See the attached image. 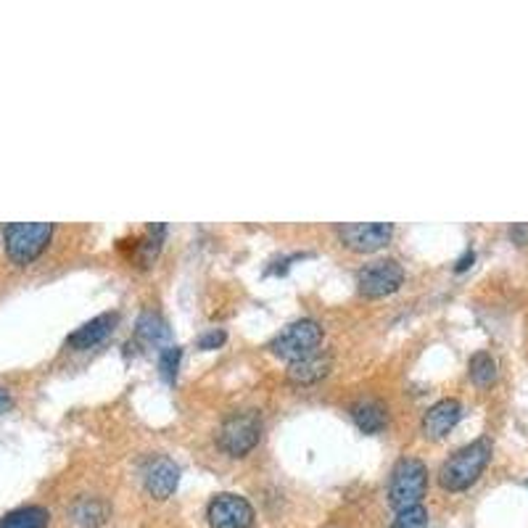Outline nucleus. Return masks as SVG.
<instances>
[{
    "label": "nucleus",
    "mask_w": 528,
    "mask_h": 528,
    "mask_svg": "<svg viewBox=\"0 0 528 528\" xmlns=\"http://www.w3.org/2000/svg\"><path fill=\"white\" fill-rule=\"evenodd\" d=\"M492 460V441L476 439L460 446L439 470V484L446 492H465L470 489L486 470Z\"/></svg>",
    "instance_id": "1"
},
{
    "label": "nucleus",
    "mask_w": 528,
    "mask_h": 528,
    "mask_svg": "<svg viewBox=\"0 0 528 528\" xmlns=\"http://www.w3.org/2000/svg\"><path fill=\"white\" fill-rule=\"evenodd\" d=\"M428 492V468L418 457H402L391 468L388 478V505L402 513L410 508L423 505V497Z\"/></svg>",
    "instance_id": "2"
},
{
    "label": "nucleus",
    "mask_w": 528,
    "mask_h": 528,
    "mask_svg": "<svg viewBox=\"0 0 528 528\" xmlns=\"http://www.w3.org/2000/svg\"><path fill=\"white\" fill-rule=\"evenodd\" d=\"M51 238H53L51 222H11L3 230V249L11 262L27 267L48 249Z\"/></svg>",
    "instance_id": "3"
},
{
    "label": "nucleus",
    "mask_w": 528,
    "mask_h": 528,
    "mask_svg": "<svg viewBox=\"0 0 528 528\" xmlns=\"http://www.w3.org/2000/svg\"><path fill=\"white\" fill-rule=\"evenodd\" d=\"M323 339H325L323 325H320L317 320H312V317H301V320L288 323V325L269 341L267 349L291 364V362H299V359H304V356H312V354L320 352Z\"/></svg>",
    "instance_id": "4"
},
{
    "label": "nucleus",
    "mask_w": 528,
    "mask_h": 528,
    "mask_svg": "<svg viewBox=\"0 0 528 528\" xmlns=\"http://www.w3.org/2000/svg\"><path fill=\"white\" fill-rule=\"evenodd\" d=\"M262 439V415L257 410H241L222 420L217 444L230 457H246Z\"/></svg>",
    "instance_id": "5"
},
{
    "label": "nucleus",
    "mask_w": 528,
    "mask_h": 528,
    "mask_svg": "<svg viewBox=\"0 0 528 528\" xmlns=\"http://www.w3.org/2000/svg\"><path fill=\"white\" fill-rule=\"evenodd\" d=\"M402 283H404V267L396 260H378V262L364 264L356 272V288L367 299L391 296L402 288Z\"/></svg>",
    "instance_id": "6"
},
{
    "label": "nucleus",
    "mask_w": 528,
    "mask_h": 528,
    "mask_svg": "<svg viewBox=\"0 0 528 528\" xmlns=\"http://www.w3.org/2000/svg\"><path fill=\"white\" fill-rule=\"evenodd\" d=\"M206 518H209L212 528H252L254 526V508L246 497L225 492L209 502Z\"/></svg>",
    "instance_id": "7"
},
{
    "label": "nucleus",
    "mask_w": 528,
    "mask_h": 528,
    "mask_svg": "<svg viewBox=\"0 0 528 528\" xmlns=\"http://www.w3.org/2000/svg\"><path fill=\"white\" fill-rule=\"evenodd\" d=\"M339 238L347 249H352L356 254H372L391 244L394 225H388V222H352V225L339 228Z\"/></svg>",
    "instance_id": "8"
},
{
    "label": "nucleus",
    "mask_w": 528,
    "mask_h": 528,
    "mask_svg": "<svg viewBox=\"0 0 528 528\" xmlns=\"http://www.w3.org/2000/svg\"><path fill=\"white\" fill-rule=\"evenodd\" d=\"M143 484H146V492L154 500H170L175 494L177 484H180V468L164 454L151 457L146 470H143Z\"/></svg>",
    "instance_id": "9"
},
{
    "label": "nucleus",
    "mask_w": 528,
    "mask_h": 528,
    "mask_svg": "<svg viewBox=\"0 0 528 528\" xmlns=\"http://www.w3.org/2000/svg\"><path fill=\"white\" fill-rule=\"evenodd\" d=\"M462 418V404L457 399H439L436 404H431L423 415V423H420V431L423 436L431 441L444 439L446 434L454 431V426L460 423Z\"/></svg>",
    "instance_id": "10"
},
{
    "label": "nucleus",
    "mask_w": 528,
    "mask_h": 528,
    "mask_svg": "<svg viewBox=\"0 0 528 528\" xmlns=\"http://www.w3.org/2000/svg\"><path fill=\"white\" fill-rule=\"evenodd\" d=\"M119 325V315L116 312H103L98 317L88 320L85 325H80L69 339H67V349L72 352H88L92 347L103 344Z\"/></svg>",
    "instance_id": "11"
},
{
    "label": "nucleus",
    "mask_w": 528,
    "mask_h": 528,
    "mask_svg": "<svg viewBox=\"0 0 528 528\" xmlns=\"http://www.w3.org/2000/svg\"><path fill=\"white\" fill-rule=\"evenodd\" d=\"M352 420L362 434L375 436V434H380V431L386 428V423H388V407H386L380 399H372V396L356 399L352 404Z\"/></svg>",
    "instance_id": "12"
},
{
    "label": "nucleus",
    "mask_w": 528,
    "mask_h": 528,
    "mask_svg": "<svg viewBox=\"0 0 528 528\" xmlns=\"http://www.w3.org/2000/svg\"><path fill=\"white\" fill-rule=\"evenodd\" d=\"M328 372H331V356L317 352L299 362H291L285 370V378L293 386H312V383H320Z\"/></svg>",
    "instance_id": "13"
},
{
    "label": "nucleus",
    "mask_w": 528,
    "mask_h": 528,
    "mask_svg": "<svg viewBox=\"0 0 528 528\" xmlns=\"http://www.w3.org/2000/svg\"><path fill=\"white\" fill-rule=\"evenodd\" d=\"M51 513L40 505H24L0 518V528H48Z\"/></svg>",
    "instance_id": "14"
},
{
    "label": "nucleus",
    "mask_w": 528,
    "mask_h": 528,
    "mask_svg": "<svg viewBox=\"0 0 528 528\" xmlns=\"http://www.w3.org/2000/svg\"><path fill=\"white\" fill-rule=\"evenodd\" d=\"M69 513H72L75 524H80V526L85 528H98L103 526L106 518H108V505L103 500H98V497H80L72 505Z\"/></svg>",
    "instance_id": "15"
},
{
    "label": "nucleus",
    "mask_w": 528,
    "mask_h": 528,
    "mask_svg": "<svg viewBox=\"0 0 528 528\" xmlns=\"http://www.w3.org/2000/svg\"><path fill=\"white\" fill-rule=\"evenodd\" d=\"M468 375H470V380L478 388H489L497 380V375H500L497 359L489 352H476L470 356V362H468Z\"/></svg>",
    "instance_id": "16"
},
{
    "label": "nucleus",
    "mask_w": 528,
    "mask_h": 528,
    "mask_svg": "<svg viewBox=\"0 0 528 528\" xmlns=\"http://www.w3.org/2000/svg\"><path fill=\"white\" fill-rule=\"evenodd\" d=\"M135 333H138L140 341H146L151 347L164 344L170 339V328H167V323L156 312H143L140 320H138V331Z\"/></svg>",
    "instance_id": "17"
},
{
    "label": "nucleus",
    "mask_w": 528,
    "mask_h": 528,
    "mask_svg": "<svg viewBox=\"0 0 528 528\" xmlns=\"http://www.w3.org/2000/svg\"><path fill=\"white\" fill-rule=\"evenodd\" d=\"M164 236H167V228H164V225L148 228V236L138 244V257H140L143 267L156 260V254H159V249H162V244H164Z\"/></svg>",
    "instance_id": "18"
},
{
    "label": "nucleus",
    "mask_w": 528,
    "mask_h": 528,
    "mask_svg": "<svg viewBox=\"0 0 528 528\" xmlns=\"http://www.w3.org/2000/svg\"><path fill=\"white\" fill-rule=\"evenodd\" d=\"M391 528H428V510L423 505L396 513Z\"/></svg>",
    "instance_id": "19"
},
{
    "label": "nucleus",
    "mask_w": 528,
    "mask_h": 528,
    "mask_svg": "<svg viewBox=\"0 0 528 528\" xmlns=\"http://www.w3.org/2000/svg\"><path fill=\"white\" fill-rule=\"evenodd\" d=\"M180 347H164L162 352H159V370H162V375H164V380H175L177 378V367H180Z\"/></svg>",
    "instance_id": "20"
},
{
    "label": "nucleus",
    "mask_w": 528,
    "mask_h": 528,
    "mask_svg": "<svg viewBox=\"0 0 528 528\" xmlns=\"http://www.w3.org/2000/svg\"><path fill=\"white\" fill-rule=\"evenodd\" d=\"M225 341H228V333L220 331V328H212V331H206V333H201V336L196 339V347H198L201 352H212V349H220Z\"/></svg>",
    "instance_id": "21"
},
{
    "label": "nucleus",
    "mask_w": 528,
    "mask_h": 528,
    "mask_svg": "<svg viewBox=\"0 0 528 528\" xmlns=\"http://www.w3.org/2000/svg\"><path fill=\"white\" fill-rule=\"evenodd\" d=\"M510 238H513L518 246H524L528 241V225H516V228H510Z\"/></svg>",
    "instance_id": "22"
},
{
    "label": "nucleus",
    "mask_w": 528,
    "mask_h": 528,
    "mask_svg": "<svg viewBox=\"0 0 528 528\" xmlns=\"http://www.w3.org/2000/svg\"><path fill=\"white\" fill-rule=\"evenodd\" d=\"M473 260H476V254H473V249H468V252H465V254H462V257L457 260L454 269H457V272H465V269H468V267L473 264Z\"/></svg>",
    "instance_id": "23"
},
{
    "label": "nucleus",
    "mask_w": 528,
    "mask_h": 528,
    "mask_svg": "<svg viewBox=\"0 0 528 528\" xmlns=\"http://www.w3.org/2000/svg\"><path fill=\"white\" fill-rule=\"evenodd\" d=\"M11 407H13V396L8 394V388H3V386H0V415H3V412H8Z\"/></svg>",
    "instance_id": "24"
}]
</instances>
